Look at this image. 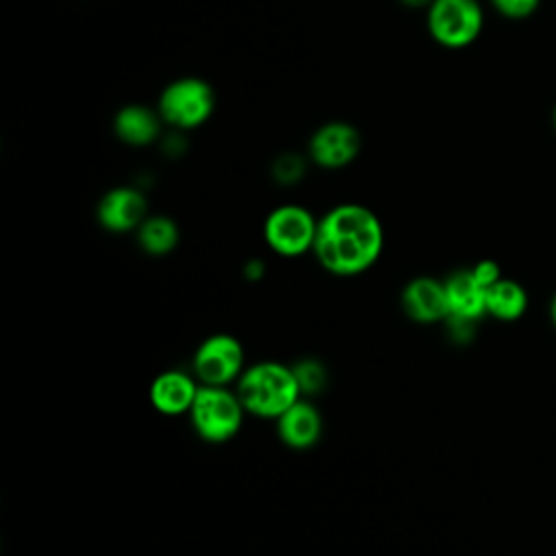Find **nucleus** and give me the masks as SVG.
Here are the masks:
<instances>
[{
	"label": "nucleus",
	"instance_id": "nucleus-15",
	"mask_svg": "<svg viewBox=\"0 0 556 556\" xmlns=\"http://www.w3.org/2000/svg\"><path fill=\"white\" fill-rule=\"evenodd\" d=\"M178 226L167 215H148L137 228V241L150 256H165L178 245Z\"/></svg>",
	"mask_w": 556,
	"mask_h": 556
},
{
	"label": "nucleus",
	"instance_id": "nucleus-1",
	"mask_svg": "<svg viewBox=\"0 0 556 556\" xmlns=\"http://www.w3.org/2000/svg\"><path fill=\"white\" fill-rule=\"evenodd\" d=\"M384 230L376 213L363 204H339L317 224L313 254L334 276L367 271L382 254Z\"/></svg>",
	"mask_w": 556,
	"mask_h": 556
},
{
	"label": "nucleus",
	"instance_id": "nucleus-23",
	"mask_svg": "<svg viewBox=\"0 0 556 556\" xmlns=\"http://www.w3.org/2000/svg\"><path fill=\"white\" fill-rule=\"evenodd\" d=\"M552 124H554V130H556V106H554V113H552Z\"/></svg>",
	"mask_w": 556,
	"mask_h": 556
},
{
	"label": "nucleus",
	"instance_id": "nucleus-17",
	"mask_svg": "<svg viewBox=\"0 0 556 556\" xmlns=\"http://www.w3.org/2000/svg\"><path fill=\"white\" fill-rule=\"evenodd\" d=\"M291 369H293V376L298 380L302 397L317 395L328 384V369L319 358H313V356L300 358L295 365H291Z\"/></svg>",
	"mask_w": 556,
	"mask_h": 556
},
{
	"label": "nucleus",
	"instance_id": "nucleus-10",
	"mask_svg": "<svg viewBox=\"0 0 556 556\" xmlns=\"http://www.w3.org/2000/svg\"><path fill=\"white\" fill-rule=\"evenodd\" d=\"M400 302L404 313L419 324L441 321V319H447L450 315L445 285L428 276H419L406 282L402 289Z\"/></svg>",
	"mask_w": 556,
	"mask_h": 556
},
{
	"label": "nucleus",
	"instance_id": "nucleus-6",
	"mask_svg": "<svg viewBox=\"0 0 556 556\" xmlns=\"http://www.w3.org/2000/svg\"><path fill=\"white\" fill-rule=\"evenodd\" d=\"M484 24L478 0H432L428 30L445 48H465L478 39Z\"/></svg>",
	"mask_w": 556,
	"mask_h": 556
},
{
	"label": "nucleus",
	"instance_id": "nucleus-7",
	"mask_svg": "<svg viewBox=\"0 0 556 556\" xmlns=\"http://www.w3.org/2000/svg\"><path fill=\"white\" fill-rule=\"evenodd\" d=\"M319 219L300 204H282L274 208L263 226L267 245L280 256H302L315 245Z\"/></svg>",
	"mask_w": 556,
	"mask_h": 556
},
{
	"label": "nucleus",
	"instance_id": "nucleus-11",
	"mask_svg": "<svg viewBox=\"0 0 556 556\" xmlns=\"http://www.w3.org/2000/svg\"><path fill=\"white\" fill-rule=\"evenodd\" d=\"M198 391H200V382L195 376L180 369H169L159 374L152 380L150 404L161 415H169V417L185 415L191 410Z\"/></svg>",
	"mask_w": 556,
	"mask_h": 556
},
{
	"label": "nucleus",
	"instance_id": "nucleus-4",
	"mask_svg": "<svg viewBox=\"0 0 556 556\" xmlns=\"http://www.w3.org/2000/svg\"><path fill=\"white\" fill-rule=\"evenodd\" d=\"M215 109L213 87L195 76L169 83L159 98V115L165 124L189 130L204 124Z\"/></svg>",
	"mask_w": 556,
	"mask_h": 556
},
{
	"label": "nucleus",
	"instance_id": "nucleus-3",
	"mask_svg": "<svg viewBox=\"0 0 556 556\" xmlns=\"http://www.w3.org/2000/svg\"><path fill=\"white\" fill-rule=\"evenodd\" d=\"M245 408L237 395L228 387H204L193 400L189 410L191 426L200 439L206 443H226L230 441L243 426Z\"/></svg>",
	"mask_w": 556,
	"mask_h": 556
},
{
	"label": "nucleus",
	"instance_id": "nucleus-22",
	"mask_svg": "<svg viewBox=\"0 0 556 556\" xmlns=\"http://www.w3.org/2000/svg\"><path fill=\"white\" fill-rule=\"evenodd\" d=\"M552 317H554V321H556V298H554V302H552Z\"/></svg>",
	"mask_w": 556,
	"mask_h": 556
},
{
	"label": "nucleus",
	"instance_id": "nucleus-5",
	"mask_svg": "<svg viewBox=\"0 0 556 556\" xmlns=\"http://www.w3.org/2000/svg\"><path fill=\"white\" fill-rule=\"evenodd\" d=\"M191 369L204 387H228L237 382L245 369V350L232 334H211L198 345Z\"/></svg>",
	"mask_w": 556,
	"mask_h": 556
},
{
	"label": "nucleus",
	"instance_id": "nucleus-13",
	"mask_svg": "<svg viewBox=\"0 0 556 556\" xmlns=\"http://www.w3.org/2000/svg\"><path fill=\"white\" fill-rule=\"evenodd\" d=\"M450 315L476 319L486 313V289L476 280L471 269L454 271L445 282Z\"/></svg>",
	"mask_w": 556,
	"mask_h": 556
},
{
	"label": "nucleus",
	"instance_id": "nucleus-2",
	"mask_svg": "<svg viewBox=\"0 0 556 556\" xmlns=\"http://www.w3.org/2000/svg\"><path fill=\"white\" fill-rule=\"evenodd\" d=\"M237 395L245 413L263 419H278L302 397L293 369L276 361L245 367L237 380Z\"/></svg>",
	"mask_w": 556,
	"mask_h": 556
},
{
	"label": "nucleus",
	"instance_id": "nucleus-14",
	"mask_svg": "<svg viewBox=\"0 0 556 556\" xmlns=\"http://www.w3.org/2000/svg\"><path fill=\"white\" fill-rule=\"evenodd\" d=\"M161 115L143 104H126L117 111L113 128L115 135L128 146H148L161 132Z\"/></svg>",
	"mask_w": 556,
	"mask_h": 556
},
{
	"label": "nucleus",
	"instance_id": "nucleus-9",
	"mask_svg": "<svg viewBox=\"0 0 556 556\" xmlns=\"http://www.w3.org/2000/svg\"><path fill=\"white\" fill-rule=\"evenodd\" d=\"M96 215L104 230L130 232L148 217V200L135 187H115L102 195Z\"/></svg>",
	"mask_w": 556,
	"mask_h": 556
},
{
	"label": "nucleus",
	"instance_id": "nucleus-21",
	"mask_svg": "<svg viewBox=\"0 0 556 556\" xmlns=\"http://www.w3.org/2000/svg\"><path fill=\"white\" fill-rule=\"evenodd\" d=\"M406 7H430L432 0H400Z\"/></svg>",
	"mask_w": 556,
	"mask_h": 556
},
{
	"label": "nucleus",
	"instance_id": "nucleus-12",
	"mask_svg": "<svg viewBox=\"0 0 556 556\" xmlns=\"http://www.w3.org/2000/svg\"><path fill=\"white\" fill-rule=\"evenodd\" d=\"M278 437L291 450H311L321 437V415L308 397H300L278 419Z\"/></svg>",
	"mask_w": 556,
	"mask_h": 556
},
{
	"label": "nucleus",
	"instance_id": "nucleus-16",
	"mask_svg": "<svg viewBox=\"0 0 556 556\" xmlns=\"http://www.w3.org/2000/svg\"><path fill=\"white\" fill-rule=\"evenodd\" d=\"M526 311V291L513 282L500 278L486 289V313L500 319H517Z\"/></svg>",
	"mask_w": 556,
	"mask_h": 556
},
{
	"label": "nucleus",
	"instance_id": "nucleus-20",
	"mask_svg": "<svg viewBox=\"0 0 556 556\" xmlns=\"http://www.w3.org/2000/svg\"><path fill=\"white\" fill-rule=\"evenodd\" d=\"M471 271H473L476 280H478L484 289H489L491 285H495V282L500 280V267H497L493 261H480Z\"/></svg>",
	"mask_w": 556,
	"mask_h": 556
},
{
	"label": "nucleus",
	"instance_id": "nucleus-8",
	"mask_svg": "<svg viewBox=\"0 0 556 556\" xmlns=\"http://www.w3.org/2000/svg\"><path fill=\"white\" fill-rule=\"evenodd\" d=\"M361 135L348 122H328L319 126L308 143V152L319 167L339 169L356 159Z\"/></svg>",
	"mask_w": 556,
	"mask_h": 556
},
{
	"label": "nucleus",
	"instance_id": "nucleus-19",
	"mask_svg": "<svg viewBox=\"0 0 556 556\" xmlns=\"http://www.w3.org/2000/svg\"><path fill=\"white\" fill-rule=\"evenodd\" d=\"M539 2L541 0H491L493 9L500 15L508 17V20H526V17H530L536 11Z\"/></svg>",
	"mask_w": 556,
	"mask_h": 556
},
{
	"label": "nucleus",
	"instance_id": "nucleus-18",
	"mask_svg": "<svg viewBox=\"0 0 556 556\" xmlns=\"http://www.w3.org/2000/svg\"><path fill=\"white\" fill-rule=\"evenodd\" d=\"M304 174V161L298 154H282L274 163V178L282 185L298 182Z\"/></svg>",
	"mask_w": 556,
	"mask_h": 556
}]
</instances>
